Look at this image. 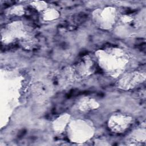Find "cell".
<instances>
[{"mask_svg": "<svg viewBox=\"0 0 146 146\" xmlns=\"http://www.w3.org/2000/svg\"><path fill=\"white\" fill-rule=\"evenodd\" d=\"M130 121V119L123 116H113L109 121V126L115 131L121 132L128 127Z\"/></svg>", "mask_w": 146, "mask_h": 146, "instance_id": "cell-1", "label": "cell"}]
</instances>
